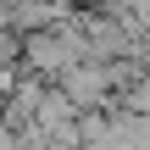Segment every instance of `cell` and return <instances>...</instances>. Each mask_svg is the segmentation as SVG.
<instances>
[{
	"mask_svg": "<svg viewBox=\"0 0 150 150\" xmlns=\"http://www.w3.org/2000/svg\"><path fill=\"white\" fill-rule=\"evenodd\" d=\"M83 56H89V39H83V28H78V11H72L67 22H50V28L22 33V61H28V72L56 78L61 67L83 61Z\"/></svg>",
	"mask_w": 150,
	"mask_h": 150,
	"instance_id": "cell-1",
	"label": "cell"
},
{
	"mask_svg": "<svg viewBox=\"0 0 150 150\" xmlns=\"http://www.w3.org/2000/svg\"><path fill=\"white\" fill-rule=\"evenodd\" d=\"M72 6H100V0H72Z\"/></svg>",
	"mask_w": 150,
	"mask_h": 150,
	"instance_id": "cell-3",
	"label": "cell"
},
{
	"mask_svg": "<svg viewBox=\"0 0 150 150\" xmlns=\"http://www.w3.org/2000/svg\"><path fill=\"white\" fill-rule=\"evenodd\" d=\"M106 145H150V117L145 111H128V106H111V117H106Z\"/></svg>",
	"mask_w": 150,
	"mask_h": 150,
	"instance_id": "cell-2",
	"label": "cell"
}]
</instances>
